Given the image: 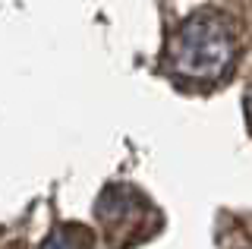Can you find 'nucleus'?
I'll return each instance as SVG.
<instances>
[{
    "mask_svg": "<svg viewBox=\"0 0 252 249\" xmlns=\"http://www.w3.org/2000/svg\"><path fill=\"white\" fill-rule=\"evenodd\" d=\"M236 60L233 26L220 13H195L173 32L167 44V66L189 82H215L230 73Z\"/></svg>",
    "mask_w": 252,
    "mask_h": 249,
    "instance_id": "obj_1",
    "label": "nucleus"
},
{
    "mask_svg": "<svg viewBox=\"0 0 252 249\" xmlns=\"http://www.w3.org/2000/svg\"><path fill=\"white\" fill-rule=\"evenodd\" d=\"M246 117H249V126H252V92H249V98H246Z\"/></svg>",
    "mask_w": 252,
    "mask_h": 249,
    "instance_id": "obj_3",
    "label": "nucleus"
},
{
    "mask_svg": "<svg viewBox=\"0 0 252 249\" xmlns=\"http://www.w3.org/2000/svg\"><path fill=\"white\" fill-rule=\"evenodd\" d=\"M41 249H92V233L79 224H66V227L54 230Z\"/></svg>",
    "mask_w": 252,
    "mask_h": 249,
    "instance_id": "obj_2",
    "label": "nucleus"
}]
</instances>
